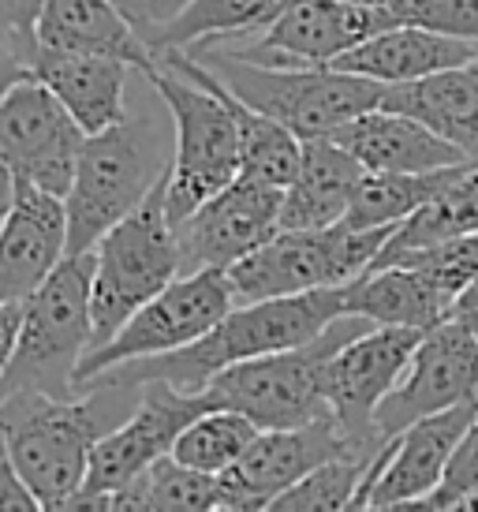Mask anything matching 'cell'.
<instances>
[{
	"label": "cell",
	"instance_id": "ba28073f",
	"mask_svg": "<svg viewBox=\"0 0 478 512\" xmlns=\"http://www.w3.org/2000/svg\"><path fill=\"white\" fill-rule=\"evenodd\" d=\"M370 326L374 322L363 314H340L314 341L232 363L206 389L213 393L217 408H236L262 430L303 427V423L325 419L333 415L325 400V363L340 344Z\"/></svg>",
	"mask_w": 478,
	"mask_h": 512
},
{
	"label": "cell",
	"instance_id": "7c38bea8",
	"mask_svg": "<svg viewBox=\"0 0 478 512\" xmlns=\"http://www.w3.org/2000/svg\"><path fill=\"white\" fill-rule=\"evenodd\" d=\"M396 23L400 15L393 8H363L348 0H284L281 12L269 19V27L254 42L217 45V49L273 68H322L337 64L355 45Z\"/></svg>",
	"mask_w": 478,
	"mask_h": 512
},
{
	"label": "cell",
	"instance_id": "9c48e42d",
	"mask_svg": "<svg viewBox=\"0 0 478 512\" xmlns=\"http://www.w3.org/2000/svg\"><path fill=\"white\" fill-rule=\"evenodd\" d=\"M393 228H359L348 221L329 228H281L228 270L232 296L236 303H254L310 288L352 285L381 258Z\"/></svg>",
	"mask_w": 478,
	"mask_h": 512
},
{
	"label": "cell",
	"instance_id": "b9f144b4",
	"mask_svg": "<svg viewBox=\"0 0 478 512\" xmlns=\"http://www.w3.org/2000/svg\"><path fill=\"white\" fill-rule=\"evenodd\" d=\"M348 4H363V8H393L396 0H348ZM396 12V8H393Z\"/></svg>",
	"mask_w": 478,
	"mask_h": 512
},
{
	"label": "cell",
	"instance_id": "d6a6232c",
	"mask_svg": "<svg viewBox=\"0 0 478 512\" xmlns=\"http://www.w3.org/2000/svg\"><path fill=\"white\" fill-rule=\"evenodd\" d=\"M400 23H419L478 45V0H396Z\"/></svg>",
	"mask_w": 478,
	"mask_h": 512
},
{
	"label": "cell",
	"instance_id": "44dd1931",
	"mask_svg": "<svg viewBox=\"0 0 478 512\" xmlns=\"http://www.w3.org/2000/svg\"><path fill=\"white\" fill-rule=\"evenodd\" d=\"M38 49L113 57L135 72H150L157 64V53L142 30L113 0H45L38 15Z\"/></svg>",
	"mask_w": 478,
	"mask_h": 512
},
{
	"label": "cell",
	"instance_id": "6da1fadb",
	"mask_svg": "<svg viewBox=\"0 0 478 512\" xmlns=\"http://www.w3.org/2000/svg\"><path fill=\"white\" fill-rule=\"evenodd\" d=\"M142 385L86 382L71 397L38 389L0 397V430L8 460L42 498L45 509H64L86 483L90 453L101 434L124 423L139 404Z\"/></svg>",
	"mask_w": 478,
	"mask_h": 512
},
{
	"label": "cell",
	"instance_id": "4dcf8cb0",
	"mask_svg": "<svg viewBox=\"0 0 478 512\" xmlns=\"http://www.w3.org/2000/svg\"><path fill=\"white\" fill-rule=\"evenodd\" d=\"M258 434L262 427L236 408H210L183 427V434L172 445V456L198 471L225 475L232 464H239V456L251 449Z\"/></svg>",
	"mask_w": 478,
	"mask_h": 512
},
{
	"label": "cell",
	"instance_id": "ffe728a7",
	"mask_svg": "<svg viewBox=\"0 0 478 512\" xmlns=\"http://www.w3.org/2000/svg\"><path fill=\"white\" fill-rule=\"evenodd\" d=\"M329 139H337L344 150H352L366 172H434L471 161L460 146L441 139L415 116L393 113L381 105L348 120Z\"/></svg>",
	"mask_w": 478,
	"mask_h": 512
},
{
	"label": "cell",
	"instance_id": "e0dca14e",
	"mask_svg": "<svg viewBox=\"0 0 478 512\" xmlns=\"http://www.w3.org/2000/svg\"><path fill=\"white\" fill-rule=\"evenodd\" d=\"M467 400H478V337L449 318L422 333L404 378L381 400L374 423L389 441L415 419L449 412Z\"/></svg>",
	"mask_w": 478,
	"mask_h": 512
},
{
	"label": "cell",
	"instance_id": "4fadbf2b",
	"mask_svg": "<svg viewBox=\"0 0 478 512\" xmlns=\"http://www.w3.org/2000/svg\"><path fill=\"white\" fill-rule=\"evenodd\" d=\"M83 143L86 131L34 72L0 101V161L15 180L64 199Z\"/></svg>",
	"mask_w": 478,
	"mask_h": 512
},
{
	"label": "cell",
	"instance_id": "603a6c76",
	"mask_svg": "<svg viewBox=\"0 0 478 512\" xmlns=\"http://www.w3.org/2000/svg\"><path fill=\"white\" fill-rule=\"evenodd\" d=\"M30 72L57 94V101L86 135L113 128L127 116L131 64H124V60L64 53V49H38Z\"/></svg>",
	"mask_w": 478,
	"mask_h": 512
},
{
	"label": "cell",
	"instance_id": "cb8c5ba5",
	"mask_svg": "<svg viewBox=\"0 0 478 512\" xmlns=\"http://www.w3.org/2000/svg\"><path fill=\"white\" fill-rule=\"evenodd\" d=\"M363 176V161L337 139H303L296 180L284 187L281 228H329L344 221Z\"/></svg>",
	"mask_w": 478,
	"mask_h": 512
},
{
	"label": "cell",
	"instance_id": "d4e9b609",
	"mask_svg": "<svg viewBox=\"0 0 478 512\" xmlns=\"http://www.w3.org/2000/svg\"><path fill=\"white\" fill-rule=\"evenodd\" d=\"M456 292L419 266H378L348 285V314H363L374 326L434 329L449 322Z\"/></svg>",
	"mask_w": 478,
	"mask_h": 512
},
{
	"label": "cell",
	"instance_id": "f1b7e54d",
	"mask_svg": "<svg viewBox=\"0 0 478 512\" xmlns=\"http://www.w3.org/2000/svg\"><path fill=\"white\" fill-rule=\"evenodd\" d=\"M467 165H475V161L434 169V172H366L344 221L359 228L400 225L404 217H411L430 199H437Z\"/></svg>",
	"mask_w": 478,
	"mask_h": 512
},
{
	"label": "cell",
	"instance_id": "ac0fdd59",
	"mask_svg": "<svg viewBox=\"0 0 478 512\" xmlns=\"http://www.w3.org/2000/svg\"><path fill=\"white\" fill-rule=\"evenodd\" d=\"M370 456L355 449L344 438L333 415L303 423V427H281L262 430L247 453L239 456V464L221 475V512L228 509H269L281 498L288 486H296L307 471L333 456ZM374 460V456H370Z\"/></svg>",
	"mask_w": 478,
	"mask_h": 512
},
{
	"label": "cell",
	"instance_id": "7a4b0ae2",
	"mask_svg": "<svg viewBox=\"0 0 478 512\" xmlns=\"http://www.w3.org/2000/svg\"><path fill=\"white\" fill-rule=\"evenodd\" d=\"M340 314H348V285L236 303L195 344L165 352V356L127 359V363H116V367L101 370L86 382L142 385L161 378V382H172L183 393H202L225 367L254 356H269V352H284V348H299V344L314 341L318 333H325Z\"/></svg>",
	"mask_w": 478,
	"mask_h": 512
},
{
	"label": "cell",
	"instance_id": "ab89813d",
	"mask_svg": "<svg viewBox=\"0 0 478 512\" xmlns=\"http://www.w3.org/2000/svg\"><path fill=\"white\" fill-rule=\"evenodd\" d=\"M12 202H15V176H12V169L0 161V228H4V221H8Z\"/></svg>",
	"mask_w": 478,
	"mask_h": 512
},
{
	"label": "cell",
	"instance_id": "f546056e",
	"mask_svg": "<svg viewBox=\"0 0 478 512\" xmlns=\"http://www.w3.org/2000/svg\"><path fill=\"white\" fill-rule=\"evenodd\" d=\"M232 113L239 124V146H243V172L273 187H288L296 180L303 161V139L281 120L251 109L243 98L232 94Z\"/></svg>",
	"mask_w": 478,
	"mask_h": 512
},
{
	"label": "cell",
	"instance_id": "74e56055",
	"mask_svg": "<svg viewBox=\"0 0 478 512\" xmlns=\"http://www.w3.org/2000/svg\"><path fill=\"white\" fill-rule=\"evenodd\" d=\"M27 75H30V68L23 64V60L0 53V101L8 98V94H12V86H19Z\"/></svg>",
	"mask_w": 478,
	"mask_h": 512
},
{
	"label": "cell",
	"instance_id": "7bdbcfd3",
	"mask_svg": "<svg viewBox=\"0 0 478 512\" xmlns=\"http://www.w3.org/2000/svg\"><path fill=\"white\" fill-rule=\"evenodd\" d=\"M464 509H478V490H475V494H471V498L464 501Z\"/></svg>",
	"mask_w": 478,
	"mask_h": 512
},
{
	"label": "cell",
	"instance_id": "1f68e13d",
	"mask_svg": "<svg viewBox=\"0 0 478 512\" xmlns=\"http://www.w3.org/2000/svg\"><path fill=\"white\" fill-rule=\"evenodd\" d=\"M370 468V456H333L307 471L296 486H288L281 498L273 501L269 509L277 512H299V509H355L363 475Z\"/></svg>",
	"mask_w": 478,
	"mask_h": 512
},
{
	"label": "cell",
	"instance_id": "4316f807",
	"mask_svg": "<svg viewBox=\"0 0 478 512\" xmlns=\"http://www.w3.org/2000/svg\"><path fill=\"white\" fill-rule=\"evenodd\" d=\"M281 4L284 0H187L180 12L146 34V42L154 53L236 42L243 34H262Z\"/></svg>",
	"mask_w": 478,
	"mask_h": 512
},
{
	"label": "cell",
	"instance_id": "d6986e66",
	"mask_svg": "<svg viewBox=\"0 0 478 512\" xmlns=\"http://www.w3.org/2000/svg\"><path fill=\"white\" fill-rule=\"evenodd\" d=\"M68 202L15 180V202L0 228V303H23L68 258Z\"/></svg>",
	"mask_w": 478,
	"mask_h": 512
},
{
	"label": "cell",
	"instance_id": "8d00e7d4",
	"mask_svg": "<svg viewBox=\"0 0 478 512\" xmlns=\"http://www.w3.org/2000/svg\"><path fill=\"white\" fill-rule=\"evenodd\" d=\"M456 326H464L467 333H475L478 337V277H471L456 299H452V314H449Z\"/></svg>",
	"mask_w": 478,
	"mask_h": 512
},
{
	"label": "cell",
	"instance_id": "3957f363",
	"mask_svg": "<svg viewBox=\"0 0 478 512\" xmlns=\"http://www.w3.org/2000/svg\"><path fill=\"white\" fill-rule=\"evenodd\" d=\"M142 79L154 86L176 124L169 214L172 221H180L243 172L232 90L210 64H202L187 49L157 53V64L142 72Z\"/></svg>",
	"mask_w": 478,
	"mask_h": 512
},
{
	"label": "cell",
	"instance_id": "f35d334b",
	"mask_svg": "<svg viewBox=\"0 0 478 512\" xmlns=\"http://www.w3.org/2000/svg\"><path fill=\"white\" fill-rule=\"evenodd\" d=\"M187 4V0H146V30H142V38L157 27V23H165L169 15H176Z\"/></svg>",
	"mask_w": 478,
	"mask_h": 512
},
{
	"label": "cell",
	"instance_id": "8fae6325",
	"mask_svg": "<svg viewBox=\"0 0 478 512\" xmlns=\"http://www.w3.org/2000/svg\"><path fill=\"white\" fill-rule=\"evenodd\" d=\"M426 329L411 326H370L355 333L352 341H344L325 363V400L329 412L344 430V438L355 449L378 456L385 438L378 434L381 400L396 389L404 378L415 348H419Z\"/></svg>",
	"mask_w": 478,
	"mask_h": 512
},
{
	"label": "cell",
	"instance_id": "7402d4cb",
	"mask_svg": "<svg viewBox=\"0 0 478 512\" xmlns=\"http://www.w3.org/2000/svg\"><path fill=\"white\" fill-rule=\"evenodd\" d=\"M475 57V42L452 38V34H441V30H426L419 23H396V27L378 30L363 45H355L352 53H344L333 68L366 75L374 83L396 86L426 79L434 72H449V68H464Z\"/></svg>",
	"mask_w": 478,
	"mask_h": 512
},
{
	"label": "cell",
	"instance_id": "836d02e7",
	"mask_svg": "<svg viewBox=\"0 0 478 512\" xmlns=\"http://www.w3.org/2000/svg\"><path fill=\"white\" fill-rule=\"evenodd\" d=\"M475 490H478V419L467 427V434L456 445L445 479L437 483L434 494L422 498L419 509H464V501Z\"/></svg>",
	"mask_w": 478,
	"mask_h": 512
},
{
	"label": "cell",
	"instance_id": "d590c367",
	"mask_svg": "<svg viewBox=\"0 0 478 512\" xmlns=\"http://www.w3.org/2000/svg\"><path fill=\"white\" fill-rule=\"evenodd\" d=\"M19 326H23V303H0V378L12 363Z\"/></svg>",
	"mask_w": 478,
	"mask_h": 512
},
{
	"label": "cell",
	"instance_id": "5bb4252c",
	"mask_svg": "<svg viewBox=\"0 0 478 512\" xmlns=\"http://www.w3.org/2000/svg\"><path fill=\"white\" fill-rule=\"evenodd\" d=\"M217 408L210 389L202 393H183L172 382H142V397L131 408L124 423H116L109 434H101L94 453H90V471H86V483L75 498L86 494H105L124 486L127 479H135L142 471L157 464L161 456L172 453L176 438L183 434V427L198 419L202 412ZM71 498V501H75ZM68 501V505H71ZM64 505V509H68Z\"/></svg>",
	"mask_w": 478,
	"mask_h": 512
},
{
	"label": "cell",
	"instance_id": "9a60e30c",
	"mask_svg": "<svg viewBox=\"0 0 478 512\" xmlns=\"http://www.w3.org/2000/svg\"><path fill=\"white\" fill-rule=\"evenodd\" d=\"M284 187L239 172L228 187L176 221L180 273L232 270L239 258L281 232Z\"/></svg>",
	"mask_w": 478,
	"mask_h": 512
},
{
	"label": "cell",
	"instance_id": "5b68a950",
	"mask_svg": "<svg viewBox=\"0 0 478 512\" xmlns=\"http://www.w3.org/2000/svg\"><path fill=\"white\" fill-rule=\"evenodd\" d=\"M94 251L68 255L53 277L30 299H23V326L12 363L0 378V397L38 389L53 397H71L79 367L94 348Z\"/></svg>",
	"mask_w": 478,
	"mask_h": 512
},
{
	"label": "cell",
	"instance_id": "60d3db41",
	"mask_svg": "<svg viewBox=\"0 0 478 512\" xmlns=\"http://www.w3.org/2000/svg\"><path fill=\"white\" fill-rule=\"evenodd\" d=\"M113 4L127 15V19H131V23H135V27L146 30V0H113Z\"/></svg>",
	"mask_w": 478,
	"mask_h": 512
},
{
	"label": "cell",
	"instance_id": "484cf974",
	"mask_svg": "<svg viewBox=\"0 0 478 512\" xmlns=\"http://www.w3.org/2000/svg\"><path fill=\"white\" fill-rule=\"evenodd\" d=\"M381 109L415 116L419 124H426L441 139L460 146L471 161H478V72L471 64L434 72L415 83L385 86Z\"/></svg>",
	"mask_w": 478,
	"mask_h": 512
},
{
	"label": "cell",
	"instance_id": "8992f818",
	"mask_svg": "<svg viewBox=\"0 0 478 512\" xmlns=\"http://www.w3.org/2000/svg\"><path fill=\"white\" fill-rule=\"evenodd\" d=\"M94 348L109 344L142 303L180 277V243L169 214V176L150 191L139 210L116 221L94 247ZM90 348V352H94Z\"/></svg>",
	"mask_w": 478,
	"mask_h": 512
},
{
	"label": "cell",
	"instance_id": "2e32d148",
	"mask_svg": "<svg viewBox=\"0 0 478 512\" xmlns=\"http://www.w3.org/2000/svg\"><path fill=\"white\" fill-rule=\"evenodd\" d=\"M475 419L478 400H467L393 434L370 460L355 509H419L422 498L445 479L452 453Z\"/></svg>",
	"mask_w": 478,
	"mask_h": 512
},
{
	"label": "cell",
	"instance_id": "52a82bcc",
	"mask_svg": "<svg viewBox=\"0 0 478 512\" xmlns=\"http://www.w3.org/2000/svg\"><path fill=\"white\" fill-rule=\"evenodd\" d=\"M202 64L228 83V90L243 98L251 109L281 120L299 139H318L333 135L348 120L370 113L381 105L385 83H374L366 75L340 72L333 64L322 68H273V64H251L239 60L225 49H187Z\"/></svg>",
	"mask_w": 478,
	"mask_h": 512
},
{
	"label": "cell",
	"instance_id": "ee69618b",
	"mask_svg": "<svg viewBox=\"0 0 478 512\" xmlns=\"http://www.w3.org/2000/svg\"><path fill=\"white\" fill-rule=\"evenodd\" d=\"M0 456H8V441H4V430H0Z\"/></svg>",
	"mask_w": 478,
	"mask_h": 512
},
{
	"label": "cell",
	"instance_id": "277c9868",
	"mask_svg": "<svg viewBox=\"0 0 478 512\" xmlns=\"http://www.w3.org/2000/svg\"><path fill=\"white\" fill-rule=\"evenodd\" d=\"M176 157V124L172 113L124 116L120 124L86 135L75 165L68 202V255H83L94 243L139 210L165 176Z\"/></svg>",
	"mask_w": 478,
	"mask_h": 512
},
{
	"label": "cell",
	"instance_id": "83f0119b",
	"mask_svg": "<svg viewBox=\"0 0 478 512\" xmlns=\"http://www.w3.org/2000/svg\"><path fill=\"white\" fill-rule=\"evenodd\" d=\"M471 232H478V161L467 165L437 199H430L422 210H415L393 228V236H389V243H385V251H381L374 266H385L396 255L422 251V247L456 240V236H471Z\"/></svg>",
	"mask_w": 478,
	"mask_h": 512
},
{
	"label": "cell",
	"instance_id": "30bf717a",
	"mask_svg": "<svg viewBox=\"0 0 478 512\" xmlns=\"http://www.w3.org/2000/svg\"><path fill=\"white\" fill-rule=\"evenodd\" d=\"M232 307H236V296H232V285H228V270L180 273L165 292H157L150 303H142L139 311L127 318L113 341L94 348L83 359L75 389L86 378H94V374L116 367V363L142 356H165V352L195 344Z\"/></svg>",
	"mask_w": 478,
	"mask_h": 512
},
{
	"label": "cell",
	"instance_id": "f6af8a7d",
	"mask_svg": "<svg viewBox=\"0 0 478 512\" xmlns=\"http://www.w3.org/2000/svg\"><path fill=\"white\" fill-rule=\"evenodd\" d=\"M471 68H475V72H478V57H475V60H471Z\"/></svg>",
	"mask_w": 478,
	"mask_h": 512
},
{
	"label": "cell",
	"instance_id": "e575fe53",
	"mask_svg": "<svg viewBox=\"0 0 478 512\" xmlns=\"http://www.w3.org/2000/svg\"><path fill=\"white\" fill-rule=\"evenodd\" d=\"M0 509L8 512H42V498L30 490V483L15 471L8 456H0Z\"/></svg>",
	"mask_w": 478,
	"mask_h": 512
}]
</instances>
